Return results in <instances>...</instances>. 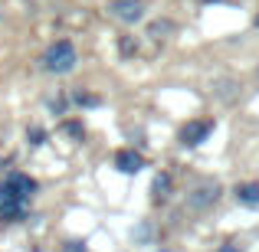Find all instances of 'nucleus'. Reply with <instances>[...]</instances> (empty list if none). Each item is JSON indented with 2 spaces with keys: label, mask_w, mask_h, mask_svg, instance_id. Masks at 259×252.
I'll return each instance as SVG.
<instances>
[{
  "label": "nucleus",
  "mask_w": 259,
  "mask_h": 252,
  "mask_svg": "<svg viewBox=\"0 0 259 252\" xmlns=\"http://www.w3.org/2000/svg\"><path fill=\"white\" fill-rule=\"evenodd\" d=\"M174 193V180H171V174H158L154 177V183H151V200L154 203H167V196Z\"/></svg>",
  "instance_id": "8"
},
{
  "label": "nucleus",
  "mask_w": 259,
  "mask_h": 252,
  "mask_svg": "<svg viewBox=\"0 0 259 252\" xmlns=\"http://www.w3.org/2000/svg\"><path fill=\"white\" fill-rule=\"evenodd\" d=\"M26 207L30 203L20 200L7 183H0V223H20L26 216Z\"/></svg>",
  "instance_id": "3"
},
{
  "label": "nucleus",
  "mask_w": 259,
  "mask_h": 252,
  "mask_svg": "<svg viewBox=\"0 0 259 252\" xmlns=\"http://www.w3.org/2000/svg\"><path fill=\"white\" fill-rule=\"evenodd\" d=\"M63 131L66 134H69V138H76V141H82V125H79V121H66V125H63Z\"/></svg>",
  "instance_id": "11"
},
{
  "label": "nucleus",
  "mask_w": 259,
  "mask_h": 252,
  "mask_svg": "<svg viewBox=\"0 0 259 252\" xmlns=\"http://www.w3.org/2000/svg\"><path fill=\"white\" fill-rule=\"evenodd\" d=\"M256 26H259V17H256Z\"/></svg>",
  "instance_id": "19"
},
{
  "label": "nucleus",
  "mask_w": 259,
  "mask_h": 252,
  "mask_svg": "<svg viewBox=\"0 0 259 252\" xmlns=\"http://www.w3.org/2000/svg\"><path fill=\"white\" fill-rule=\"evenodd\" d=\"M121 53H125V56L138 53V46H135V39H132V36H125V39H121Z\"/></svg>",
  "instance_id": "14"
},
{
  "label": "nucleus",
  "mask_w": 259,
  "mask_h": 252,
  "mask_svg": "<svg viewBox=\"0 0 259 252\" xmlns=\"http://www.w3.org/2000/svg\"><path fill=\"white\" fill-rule=\"evenodd\" d=\"M4 183H7V187H10L17 196H20V200H26V203H30V200H33V193L39 190V183L33 180V177H26V174H10Z\"/></svg>",
  "instance_id": "6"
},
{
  "label": "nucleus",
  "mask_w": 259,
  "mask_h": 252,
  "mask_svg": "<svg viewBox=\"0 0 259 252\" xmlns=\"http://www.w3.org/2000/svg\"><path fill=\"white\" fill-rule=\"evenodd\" d=\"M69 252H85V246L82 242H69Z\"/></svg>",
  "instance_id": "15"
},
{
  "label": "nucleus",
  "mask_w": 259,
  "mask_h": 252,
  "mask_svg": "<svg viewBox=\"0 0 259 252\" xmlns=\"http://www.w3.org/2000/svg\"><path fill=\"white\" fill-rule=\"evenodd\" d=\"M220 252H240V246H220Z\"/></svg>",
  "instance_id": "16"
},
{
  "label": "nucleus",
  "mask_w": 259,
  "mask_h": 252,
  "mask_svg": "<svg viewBox=\"0 0 259 252\" xmlns=\"http://www.w3.org/2000/svg\"><path fill=\"white\" fill-rule=\"evenodd\" d=\"M108 13H112L118 23L135 26V23L145 20V4H141V0H112V4H108Z\"/></svg>",
  "instance_id": "4"
},
{
  "label": "nucleus",
  "mask_w": 259,
  "mask_h": 252,
  "mask_svg": "<svg viewBox=\"0 0 259 252\" xmlns=\"http://www.w3.org/2000/svg\"><path fill=\"white\" fill-rule=\"evenodd\" d=\"M256 82H259V66H256Z\"/></svg>",
  "instance_id": "18"
},
{
  "label": "nucleus",
  "mask_w": 259,
  "mask_h": 252,
  "mask_svg": "<svg viewBox=\"0 0 259 252\" xmlns=\"http://www.w3.org/2000/svg\"><path fill=\"white\" fill-rule=\"evenodd\" d=\"M210 134H213V121H210V118L187 121V125L181 128V144L184 147H197V144H203Z\"/></svg>",
  "instance_id": "5"
},
{
  "label": "nucleus",
  "mask_w": 259,
  "mask_h": 252,
  "mask_svg": "<svg viewBox=\"0 0 259 252\" xmlns=\"http://www.w3.org/2000/svg\"><path fill=\"white\" fill-rule=\"evenodd\" d=\"M220 193H223V187L217 180H203L187 193V207L194 210V213H203V210H210L217 200H220Z\"/></svg>",
  "instance_id": "2"
},
{
  "label": "nucleus",
  "mask_w": 259,
  "mask_h": 252,
  "mask_svg": "<svg viewBox=\"0 0 259 252\" xmlns=\"http://www.w3.org/2000/svg\"><path fill=\"white\" fill-rule=\"evenodd\" d=\"M76 63H79V53L69 39H56V43L43 53V69L50 72V76H66V72L76 69Z\"/></svg>",
  "instance_id": "1"
},
{
  "label": "nucleus",
  "mask_w": 259,
  "mask_h": 252,
  "mask_svg": "<svg viewBox=\"0 0 259 252\" xmlns=\"http://www.w3.org/2000/svg\"><path fill=\"white\" fill-rule=\"evenodd\" d=\"M115 167H118L121 174H138V170L145 167V158H141L135 147H121V151L115 154Z\"/></svg>",
  "instance_id": "7"
},
{
  "label": "nucleus",
  "mask_w": 259,
  "mask_h": 252,
  "mask_svg": "<svg viewBox=\"0 0 259 252\" xmlns=\"http://www.w3.org/2000/svg\"><path fill=\"white\" fill-rule=\"evenodd\" d=\"M26 141H30L33 147H39L46 141V131H43V128H30V131H26Z\"/></svg>",
  "instance_id": "12"
},
{
  "label": "nucleus",
  "mask_w": 259,
  "mask_h": 252,
  "mask_svg": "<svg viewBox=\"0 0 259 252\" xmlns=\"http://www.w3.org/2000/svg\"><path fill=\"white\" fill-rule=\"evenodd\" d=\"M200 4H220V0H200Z\"/></svg>",
  "instance_id": "17"
},
{
  "label": "nucleus",
  "mask_w": 259,
  "mask_h": 252,
  "mask_svg": "<svg viewBox=\"0 0 259 252\" xmlns=\"http://www.w3.org/2000/svg\"><path fill=\"white\" fill-rule=\"evenodd\" d=\"M76 105H85V108H95V105H99V98H95V95H82V92H79V95H76Z\"/></svg>",
  "instance_id": "13"
},
{
  "label": "nucleus",
  "mask_w": 259,
  "mask_h": 252,
  "mask_svg": "<svg viewBox=\"0 0 259 252\" xmlns=\"http://www.w3.org/2000/svg\"><path fill=\"white\" fill-rule=\"evenodd\" d=\"M236 200L243 207H259V183H240L236 187Z\"/></svg>",
  "instance_id": "9"
},
{
  "label": "nucleus",
  "mask_w": 259,
  "mask_h": 252,
  "mask_svg": "<svg viewBox=\"0 0 259 252\" xmlns=\"http://www.w3.org/2000/svg\"><path fill=\"white\" fill-rule=\"evenodd\" d=\"M174 33V23L171 20H154L151 26H148V36H154V39H167Z\"/></svg>",
  "instance_id": "10"
}]
</instances>
